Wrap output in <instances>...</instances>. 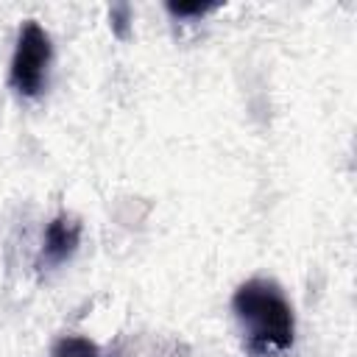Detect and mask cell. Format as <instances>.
<instances>
[{
  "label": "cell",
  "mask_w": 357,
  "mask_h": 357,
  "mask_svg": "<svg viewBox=\"0 0 357 357\" xmlns=\"http://www.w3.org/2000/svg\"><path fill=\"white\" fill-rule=\"evenodd\" d=\"M251 357H282L293 349L296 318L284 290L271 279H248L231 296Z\"/></svg>",
  "instance_id": "6da1fadb"
},
{
  "label": "cell",
  "mask_w": 357,
  "mask_h": 357,
  "mask_svg": "<svg viewBox=\"0 0 357 357\" xmlns=\"http://www.w3.org/2000/svg\"><path fill=\"white\" fill-rule=\"evenodd\" d=\"M50 61H53V45H50L47 31H45L36 20L22 22V28H20V33H17L11 67H8V81H11V86H14L22 98H36V95H42V89H45V84H47Z\"/></svg>",
  "instance_id": "7a4b0ae2"
},
{
  "label": "cell",
  "mask_w": 357,
  "mask_h": 357,
  "mask_svg": "<svg viewBox=\"0 0 357 357\" xmlns=\"http://www.w3.org/2000/svg\"><path fill=\"white\" fill-rule=\"evenodd\" d=\"M78 243H81V223H78L73 215H56V218L45 226L42 248H39L36 265H39L42 271H50V268L64 265V262L78 251Z\"/></svg>",
  "instance_id": "3957f363"
},
{
  "label": "cell",
  "mask_w": 357,
  "mask_h": 357,
  "mask_svg": "<svg viewBox=\"0 0 357 357\" xmlns=\"http://www.w3.org/2000/svg\"><path fill=\"white\" fill-rule=\"evenodd\" d=\"M50 357H106L98 343H92L89 337H81V335H64L53 343L50 349Z\"/></svg>",
  "instance_id": "277c9868"
},
{
  "label": "cell",
  "mask_w": 357,
  "mask_h": 357,
  "mask_svg": "<svg viewBox=\"0 0 357 357\" xmlns=\"http://www.w3.org/2000/svg\"><path fill=\"white\" fill-rule=\"evenodd\" d=\"M212 8L215 6H204V3H167V11L173 17H204Z\"/></svg>",
  "instance_id": "5b68a950"
},
{
  "label": "cell",
  "mask_w": 357,
  "mask_h": 357,
  "mask_svg": "<svg viewBox=\"0 0 357 357\" xmlns=\"http://www.w3.org/2000/svg\"><path fill=\"white\" fill-rule=\"evenodd\" d=\"M109 17H112V28H114V33H117V36H126V33H128V20H131V8L120 3V6L112 8Z\"/></svg>",
  "instance_id": "8992f818"
}]
</instances>
